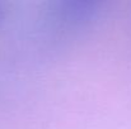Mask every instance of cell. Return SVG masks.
I'll list each match as a JSON object with an SVG mask.
<instances>
[{
	"instance_id": "obj_2",
	"label": "cell",
	"mask_w": 131,
	"mask_h": 129,
	"mask_svg": "<svg viewBox=\"0 0 131 129\" xmlns=\"http://www.w3.org/2000/svg\"><path fill=\"white\" fill-rule=\"evenodd\" d=\"M0 17H1V9H0Z\"/></svg>"
},
{
	"instance_id": "obj_1",
	"label": "cell",
	"mask_w": 131,
	"mask_h": 129,
	"mask_svg": "<svg viewBox=\"0 0 131 129\" xmlns=\"http://www.w3.org/2000/svg\"><path fill=\"white\" fill-rule=\"evenodd\" d=\"M102 3L85 0H59L47 5V18L56 27L78 29L94 22L101 14Z\"/></svg>"
}]
</instances>
